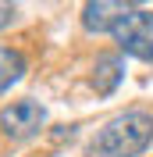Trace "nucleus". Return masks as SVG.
I'll return each mask as SVG.
<instances>
[{
    "mask_svg": "<svg viewBox=\"0 0 153 157\" xmlns=\"http://www.w3.org/2000/svg\"><path fill=\"white\" fill-rule=\"evenodd\" d=\"M125 7H139V4H146V0H121Z\"/></svg>",
    "mask_w": 153,
    "mask_h": 157,
    "instance_id": "obj_8",
    "label": "nucleus"
},
{
    "mask_svg": "<svg viewBox=\"0 0 153 157\" xmlns=\"http://www.w3.org/2000/svg\"><path fill=\"white\" fill-rule=\"evenodd\" d=\"M21 75H25V57L18 50H11V47H0V93L11 82H18Z\"/></svg>",
    "mask_w": 153,
    "mask_h": 157,
    "instance_id": "obj_6",
    "label": "nucleus"
},
{
    "mask_svg": "<svg viewBox=\"0 0 153 157\" xmlns=\"http://www.w3.org/2000/svg\"><path fill=\"white\" fill-rule=\"evenodd\" d=\"M110 36L121 54L135 61H153V11H128Z\"/></svg>",
    "mask_w": 153,
    "mask_h": 157,
    "instance_id": "obj_2",
    "label": "nucleus"
},
{
    "mask_svg": "<svg viewBox=\"0 0 153 157\" xmlns=\"http://www.w3.org/2000/svg\"><path fill=\"white\" fill-rule=\"evenodd\" d=\"M47 125V111L36 100H14L0 111V132L7 139H29Z\"/></svg>",
    "mask_w": 153,
    "mask_h": 157,
    "instance_id": "obj_3",
    "label": "nucleus"
},
{
    "mask_svg": "<svg viewBox=\"0 0 153 157\" xmlns=\"http://www.w3.org/2000/svg\"><path fill=\"white\" fill-rule=\"evenodd\" d=\"M14 18V0H0V29H7Z\"/></svg>",
    "mask_w": 153,
    "mask_h": 157,
    "instance_id": "obj_7",
    "label": "nucleus"
},
{
    "mask_svg": "<svg viewBox=\"0 0 153 157\" xmlns=\"http://www.w3.org/2000/svg\"><path fill=\"white\" fill-rule=\"evenodd\" d=\"M121 82H125V54L121 50L100 54L96 64H93V89H96V97H110Z\"/></svg>",
    "mask_w": 153,
    "mask_h": 157,
    "instance_id": "obj_5",
    "label": "nucleus"
},
{
    "mask_svg": "<svg viewBox=\"0 0 153 157\" xmlns=\"http://www.w3.org/2000/svg\"><path fill=\"white\" fill-rule=\"evenodd\" d=\"M153 143V114L125 111L114 114L89 143V157H139Z\"/></svg>",
    "mask_w": 153,
    "mask_h": 157,
    "instance_id": "obj_1",
    "label": "nucleus"
},
{
    "mask_svg": "<svg viewBox=\"0 0 153 157\" xmlns=\"http://www.w3.org/2000/svg\"><path fill=\"white\" fill-rule=\"evenodd\" d=\"M128 14L121 0H86L82 7V29L86 32H114V25Z\"/></svg>",
    "mask_w": 153,
    "mask_h": 157,
    "instance_id": "obj_4",
    "label": "nucleus"
}]
</instances>
